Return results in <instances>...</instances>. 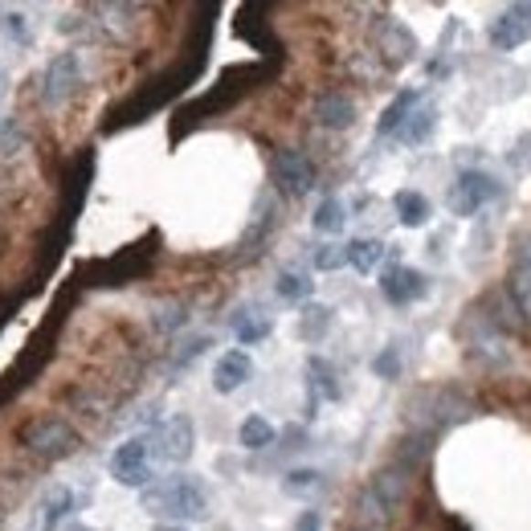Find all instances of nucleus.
<instances>
[{"instance_id": "obj_27", "label": "nucleus", "mask_w": 531, "mask_h": 531, "mask_svg": "<svg viewBox=\"0 0 531 531\" xmlns=\"http://www.w3.org/2000/svg\"><path fill=\"white\" fill-rule=\"evenodd\" d=\"M274 291H278V299H286V303H303V299H311L315 282H311L307 274H299V270H282L278 282H274Z\"/></svg>"}, {"instance_id": "obj_8", "label": "nucleus", "mask_w": 531, "mask_h": 531, "mask_svg": "<svg viewBox=\"0 0 531 531\" xmlns=\"http://www.w3.org/2000/svg\"><path fill=\"white\" fill-rule=\"evenodd\" d=\"M152 450H155V462H168V466H185L196 450V425L193 417L176 413L168 417L164 425L152 430Z\"/></svg>"}, {"instance_id": "obj_35", "label": "nucleus", "mask_w": 531, "mask_h": 531, "mask_svg": "<svg viewBox=\"0 0 531 531\" xmlns=\"http://www.w3.org/2000/svg\"><path fill=\"white\" fill-rule=\"evenodd\" d=\"M294 531H324V519H319V511H303Z\"/></svg>"}, {"instance_id": "obj_21", "label": "nucleus", "mask_w": 531, "mask_h": 531, "mask_svg": "<svg viewBox=\"0 0 531 531\" xmlns=\"http://www.w3.org/2000/svg\"><path fill=\"white\" fill-rule=\"evenodd\" d=\"M74 511V491L69 486H49L46 507H41V527L37 531H58L66 524V515Z\"/></svg>"}, {"instance_id": "obj_5", "label": "nucleus", "mask_w": 531, "mask_h": 531, "mask_svg": "<svg viewBox=\"0 0 531 531\" xmlns=\"http://www.w3.org/2000/svg\"><path fill=\"white\" fill-rule=\"evenodd\" d=\"M111 478L119 486H132V491H147L155 483V450H152V433H135L123 446H115L111 454Z\"/></svg>"}, {"instance_id": "obj_38", "label": "nucleus", "mask_w": 531, "mask_h": 531, "mask_svg": "<svg viewBox=\"0 0 531 531\" xmlns=\"http://www.w3.org/2000/svg\"><path fill=\"white\" fill-rule=\"evenodd\" d=\"M360 531H372V527H360Z\"/></svg>"}, {"instance_id": "obj_32", "label": "nucleus", "mask_w": 531, "mask_h": 531, "mask_svg": "<svg viewBox=\"0 0 531 531\" xmlns=\"http://www.w3.org/2000/svg\"><path fill=\"white\" fill-rule=\"evenodd\" d=\"M339 266H347L344 246H319L315 250V270H339Z\"/></svg>"}, {"instance_id": "obj_37", "label": "nucleus", "mask_w": 531, "mask_h": 531, "mask_svg": "<svg viewBox=\"0 0 531 531\" xmlns=\"http://www.w3.org/2000/svg\"><path fill=\"white\" fill-rule=\"evenodd\" d=\"M155 531H185V527H176V524H160Z\"/></svg>"}, {"instance_id": "obj_28", "label": "nucleus", "mask_w": 531, "mask_h": 531, "mask_svg": "<svg viewBox=\"0 0 531 531\" xmlns=\"http://www.w3.org/2000/svg\"><path fill=\"white\" fill-rule=\"evenodd\" d=\"M0 33H5V41H13V46H33V29L29 21H25V13H5L0 16Z\"/></svg>"}, {"instance_id": "obj_17", "label": "nucleus", "mask_w": 531, "mask_h": 531, "mask_svg": "<svg viewBox=\"0 0 531 531\" xmlns=\"http://www.w3.org/2000/svg\"><path fill=\"white\" fill-rule=\"evenodd\" d=\"M393 208H397V221L405 225V229H421V225H430L433 208H430V196L417 193V188H400L393 196Z\"/></svg>"}, {"instance_id": "obj_14", "label": "nucleus", "mask_w": 531, "mask_h": 531, "mask_svg": "<svg viewBox=\"0 0 531 531\" xmlns=\"http://www.w3.org/2000/svg\"><path fill=\"white\" fill-rule=\"evenodd\" d=\"M339 397H344V388H339V377H335L332 360L311 356V360H307V417H315L319 400H339Z\"/></svg>"}, {"instance_id": "obj_18", "label": "nucleus", "mask_w": 531, "mask_h": 531, "mask_svg": "<svg viewBox=\"0 0 531 531\" xmlns=\"http://www.w3.org/2000/svg\"><path fill=\"white\" fill-rule=\"evenodd\" d=\"M421 107V90H400L393 102L385 107V115H380V123H377V135H397L400 127L409 123V115Z\"/></svg>"}, {"instance_id": "obj_7", "label": "nucleus", "mask_w": 531, "mask_h": 531, "mask_svg": "<svg viewBox=\"0 0 531 531\" xmlns=\"http://www.w3.org/2000/svg\"><path fill=\"white\" fill-rule=\"evenodd\" d=\"M86 82V66H82V54L78 49H62L58 58H49L46 74H41V102L49 111L66 107Z\"/></svg>"}, {"instance_id": "obj_33", "label": "nucleus", "mask_w": 531, "mask_h": 531, "mask_svg": "<svg viewBox=\"0 0 531 531\" xmlns=\"http://www.w3.org/2000/svg\"><path fill=\"white\" fill-rule=\"evenodd\" d=\"M511 168H515V172H527L531 168V135L519 139V152H511Z\"/></svg>"}, {"instance_id": "obj_9", "label": "nucleus", "mask_w": 531, "mask_h": 531, "mask_svg": "<svg viewBox=\"0 0 531 531\" xmlns=\"http://www.w3.org/2000/svg\"><path fill=\"white\" fill-rule=\"evenodd\" d=\"M503 193V185L483 168H466L458 172V180L450 185V213L454 217H474L483 205H491Z\"/></svg>"}, {"instance_id": "obj_11", "label": "nucleus", "mask_w": 531, "mask_h": 531, "mask_svg": "<svg viewBox=\"0 0 531 531\" xmlns=\"http://www.w3.org/2000/svg\"><path fill=\"white\" fill-rule=\"evenodd\" d=\"M274 185L286 196H307L315 188V164H311V155L299 152V147L274 152Z\"/></svg>"}, {"instance_id": "obj_4", "label": "nucleus", "mask_w": 531, "mask_h": 531, "mask_svg": "<svg viewBox=\"0 0 531 531\" xmlns=\"http://www.w3.org/2000/svg\"><path fill=\"white\" fill-rule=\"evenodd\" d=\"M21 446L29 458H37V462H62L78 450V433L74 425L66 421V417H37V421L25 425L21 433Z\"/></svg>"}, {"instance_id": "obj_1", "label": "nucleus", "mask_w": 531, "mask_h": 531, "mask_svg": "<svg viewBox=\"0 0 531 531\" xmlns=\"http://www.w3.org/2000/svg\"><path fill=\"white\" fill-rule=\"evenodd\" d=\"M139 507L152 519H160V524L185 527V524H193V519L208 515V494H205V486H200L196 474H172V478L152 483L147 491H139Z\"/></svg>"}, {"instance_id": "obj_2", "label": "nucleus", "mask_w": 531, "mask_h": 531, "mask_svg": "<svg viewBox=\"0 0 531 531\" xmlns=\"http://www.w3.org/2000/svg\"><path fill=\"white\" fill-rule=\"evenodd\" d=\"M409 486H413V470L409 466H400V462L380 466L377 474H372V483L360 491V499H356V519H360V527H372V531L385 527L400 511V503L409 499Z\"/></svg>"}, {"instance_id": "obj_22", "label": "nucleus", "mask_w": 531, "mask_h": 531, "mask_svg": "<svg viewBox=\"0 0 531 531\" xmlns=\"http://www.w3.org/2000/svg\"><path fill=\"white\" fill-rule=\"evenodd\" d=\"M433 127H438V111L425 107V102H421V107H417L413 115H409V123L397 132V139H400L405 147H421L425 139L433 135Z\"/></svg>"}, {"instance_id": "obj_36", "label": "nucleus", "mask_w": 531, "mask_h": 531, "mask_svg": "<svg viewBox=\"0 0 531 531\" xmlns=\"http://www.w3.org/2000/svg\"><path fill=\"white\" fill-rule=\"evenodd\" d=\"M5 90H8V74L0 69V99H5Z\"/></svg>"}, {"instance_id": "obj_10", "label": "nucleus", "mask_w": 531, "mask_h": 531, "mask_svg": "<svg viewBox=\"0 0 531 531\" xmlns=\"http://www.w3.org/2000/svg\"><path fill=\"white\" fill-rule=\"evenodd\" d=\"M372 46H377V58L385 62V69H397L417 58V37L397 16H377L372 21Z\"/></svg>"}, {"instance_id": "obj_6", "label": "nucleus", "mask_w": 531, "mask_h": 531, "mask_svg": "<svg viewBox=\"0 0 531 531\" xmlns=\"http://www.w3.org/2000/svg\"><path fill=\"white\" fill-rule=\"evenodd\" d=\"M458 335H462V347H466L470 360L486 364V368H494V364H503L511 356L507 332H503L486 311H470V315L462 319V327H458Z\"/></svg>"}, {"instance_id": "obj_24", "label": "nucleus", "mask_w": 531, "mask_h": 531, "mask_svg": "<svg viewBox=\"0 0 531 531\" xmlns=\"http://www.w3.org/2000/svg\"><path fill=\"white\" fill-rule=\"evenodd\" d=\"M270 332H274V319H270V315H258V311H246V315L233 319V335H238L241 347L262 344Z\"/></svg>"}, {"instance_id": "obj_23", "label": "nucleus", "mask_w": 531, "mask_h": 531, "mask_svg": "<svg viewBox=\"0 0 531 531\" xmlns=\"http://www.w3.org/2000/svg\"><path fill=\"white\" fill-rule=\"evenodd\" d=\"M327 332H332V307L307 303V307H303V319H299V335L307 339V344H319Z\"/></svg>"}, {"instance_id": "obj_34", "label": "nucleus", "mask_w": 531, "mask_h": 531, "mask_svg": "<svg viewBox=\"0 0 531 531\" xmlns=\"http://www.w3.org/2000/svg\"><path fill=\"white\" fill-rule=\"evenodd\" d=\"M515 270H519V274H531V238L519 241V250H515Z\"/></svg>"}, {"instance_id": "obj_26", "label": "nucleus", "mask_w": 531, "mask_h": 531, "mask_svg": "<svg viewBox=\"0 0 531 531\" xmlns=\"http://www.w3.org/2000/svg\"><path fill=\"white\" fill-rule=\"evenodd\" d=\"M344 221H347V208H344V200H339V196L319 200L315 217H311L315 233H339V229H344Z\"/></svg>"}, {"instance_id": "obj_16", "label": "nucleus", "mask_w": 531, "mask_h": 531, "mask_svg": "<svg viewBox=\"0 0 531 531\" xmlns=\"http://www.w3.org/2000/svg\"><path fill=\"white\" fill-rule=\"evenodd\" d=\"M315 123L327 127V132H347L356 123V99L344 90H327L319 94L315 102Z\"/></svg>"}, {"instance_id": "obj_30", "label": "nucleus", "mask_w": 531, "mask_h": 531, "mask_svg": "<svg viewBox=\"0 0 531 531\" xmlns=\"http://www.w3.org/2000/svg\"><path fill=\"white\" fill-rule=\"evenodd\" d=\"M29 147V139H25V132L16 123H5L0 127V152L5 155H16V152H25Z\"/></svg>"}, {"instance_id": "obj_19", "label": "nucleus", "mask_w": 531, "mask_h": 531, "mask_svg": "<svg viewBox=\"0 0 531 531\" xmlns=\"http://www.w3.org/2000/svg\"><path fill=\"white\" fill-rule=\"evenodd\" d=\"M344 250H347V266L356 274H372V270L385 262V241H377V238H352Z\"/></svg>"}, {"instance_id": "obj_13", "label": "nucleus", "mask_w": 531, "mask_h": 531, "mask_svg": "<svg viewBox=\"0 0 531 531\" xmlns=\"http://www.w3.org/2000/svg\"><path fill=\"white\" fill-rule=\"evenodd\" d=\"M380 294H385L393 307H409V303L430 294V278L413 266H388L385 274H380Z\"/></svg>"}, {"instance_id": "obj_15", "label": "nucleus", "mask_w": 531, "mask_h": 531, "mask_svg": "<svg viewBox=\"0 0 531 531\" xmlns=\"http://www.w3.org/2000/svg\"><path fill=\"white\" fill-rule=\"evenodd\" d=\"M254 377V360H250V352L246 347H233V352H225L221 360H217V368H213V388L221 397H229V393H238L246 380Z\"/></svg>"}, {"instance_id": "obj_3", "label": "nucleus", "mask_w": 531, "mask_h": 531, "mask_svg": "<svg viewBox=\"0 0 531 531\" xmlns=\"http://www.w3.org/2000/svg\"><path fill=\"white\" fill-rule=\"evenodd\" d=\"M470 417V400L462 393H454V388H417L413 397H409L405 405V421L413 433H421V438H430V433L446 430V425H458Z\"/></svg>"}, {"instance_id": "obj_29", "label": "nucleus", "mask_w": 531, "mask_h": 531, "mask_svg": "<svg viewBox=\"0 0 531 531\" xmlns=\"http://www.w3.org/2000/svg\"><path fill=\"white\" fill-rule=\"evenodd\" d=\"M372 372H377L380 380H397L400 377V352L397 347H385V352L372 360Z\"/></svg>"}, {"instance_id": "obj_20", "label": "nucleus", "mask_w": 531, "mask_h": 531, "mask_svg": "<svg viewBox=\"0 0 531 531\" xmlns=\"http://www.w3.org/2000/svg\"><path fill=\"white\" fill-rule=\"evenodd\" d=\"M274 438H278V430L266 421L262 413H250L246 421L238 425V441H241V450H250V454H258V450H270V446H274Z\"/></svg>"}, {"instance_id": "obj_31", "label": "nucleus", "mask_w": 531, "mask_h": 531, "mask_svg": "<svg viewBox=\"0 0 531 531\" xmlns=\"http://www.w3.org/2000/svg\"><path fill=\"white\" fill-rule=\"evenodd\" d=\"M188 324V311L180 307V303H168V307H160V319H155V327L160 332H176V327Z\"/></svg>"}, {"instance_id": "obj_25", "label": "nucleus", "mask_w": 531, "mask_h": 531, "mask_svg": "<svg viewBox=\"0 0 531 531\" xmlns=\"http://www.w3.org/2000/svg\"><path fill=\"white\" fill-rule=\"evenodd\" d=\"M315 491H324V474L311 466H299L282 478V494H291V499H307V494H315Z\"/></svg>"}, {"instance_id": "obj_12", "label": "nucleus", "mask_w": 531, "mask_h": 531, "mask_svg": "<svg viewBox=\"0 0 531 531\" xmlns=\"http://www.w3.org/2000/svg\"><path fill=\"white\" fill-rule=\"evenodd\" d=\"M486 37H491V46L503 49V54H511V49L527 46V41H531V5H511V8H503V13L491 21Z\"/></svg>"}]
</instances>
